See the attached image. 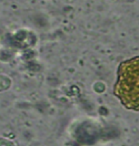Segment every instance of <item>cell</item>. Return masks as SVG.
I'll return each mask as SVG.
<instances>
[{"label": "cell", "mask_w": 139, "mask_h": 146, "mask_svg": "<svg viewBox=\"0 0 139 146\" xmlns=\"http://www.w3.org/2000/svg\"><path fill=\"white\" fill-rule=\"evenodd\" d=\"M113 94L126 109L139 112V55L118 65Z\"/></svg>", "instance_id": "6da1fadb"}]
</instances>
